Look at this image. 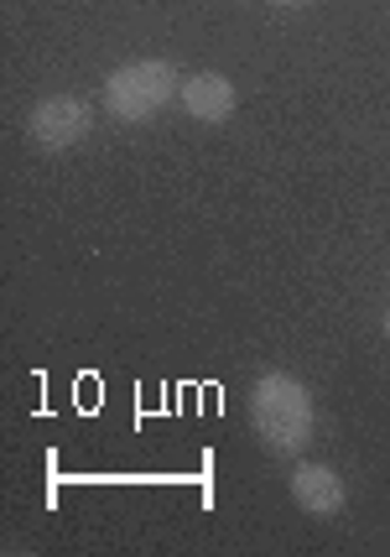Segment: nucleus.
Instances as JSON below:
<instances>
[{
  "instance_id": "f257e3e1",
  "label": "nucleus",
  "mask_w": 390,
  "mask_h": 557,
  "mask_svg": "<svg viewBox=\"0 0 390 557\" xmlns=\"http://www.w3.org/2000/svg\"><path fill=\"white\" fill-rule=\"evenodd\" d=\"M250 422H255V433H261L271 454L297 459L313 443V396H307V386L297 375L266 370L255 381V396H250Z\"/></svg>"
},
{
  "instance_id": "f03ea898",
  "label": "nucleus",
  "mask_w": 390,
  "mask_h": 557,
  "mask_svg": "<svg viewBox=\"0 0 390 557\" xmlns=\"http://www.w3.org/2000/svg\"><path fill=\"white\" fill-rule=\"evenodd\" d=\"M177 89H183V78L167 58H136L104 78V110L125 125H141L151 115H162Z\"/></svg>"
},
{
  "instance_id": "7ed1b4c3",
  "label": "nucleus",
  "mask_w": 390,
  "mask_h": 557,
  "mask_svg": "<svg viewBox=\"0 0 390 557\" xmlns=\"http://www.w3.org/2000/svg\"><path fill=\"white\" fill-rule=\"evenodd\" d=\"M89 125H95V110H89V99L78 95H48L32 104V115H26V136L32 146H42V151H68L89 136Z\"/></svg>"
},
{
  "instance_id": "20e7f679",
  "label": "nucleus",
  "mask_w": 390,
  "mask_h": 557,
  "mask_svg": "<svg viewBox=\"0 0 390 557\" xmlns=\"http://www.w3.org/2000/svg\"><path fill=\"white\" fill-rule=\"evenodd\" d=\"M177 99H183V110L203 125H224L229 115H235V104H240L235 84H229L224 73H193V78H183Z\"/></svg>"
},
{
  "instance_id": "39448f33",
  "label": "nucleus",
  "mask_w": 390,
  "mask_h": 557,
  "mask_svg": "<svg viewBox=\"0 0 390 557\" xmlns=\"http://www.w3.org/2000/svg\"><path fill=\"white\" fill-rule=\"evenodd\" d=\"M287 485H292L297 506L313 510V516H339V510L349 506V490H343V480L328 469V463H297Z\"/></svg>"
},
{
  "instance_id": "423d86ee",
  "label": "nucleus",
  "mask_w": 390,
  "mask_h": 557,
  "mask_svg": "<svg viewBox=\"0 0 390 557\" xmlns=\"http://www.w3.org/2000/svg\"><path fill=\"white\" fill-rule=\"evenodd\" d=\"M271 5H313V0H271Z\"/></svg>"
},
{
  "instance_id": "0eeeda50",
  "label": "nucleus",
  "mask_w": 390,
  "mask_h": 557,
  "mask_svg": "<svg viewBox=\"0 0 390 557\" xmlns=\"http://www.w3.org/2000/svg\"><path fill=\"white\" fill-rule=\"evenodd\" d=\"M386 334H390V313H386Z\"/></svg>"
}]
</instances>
